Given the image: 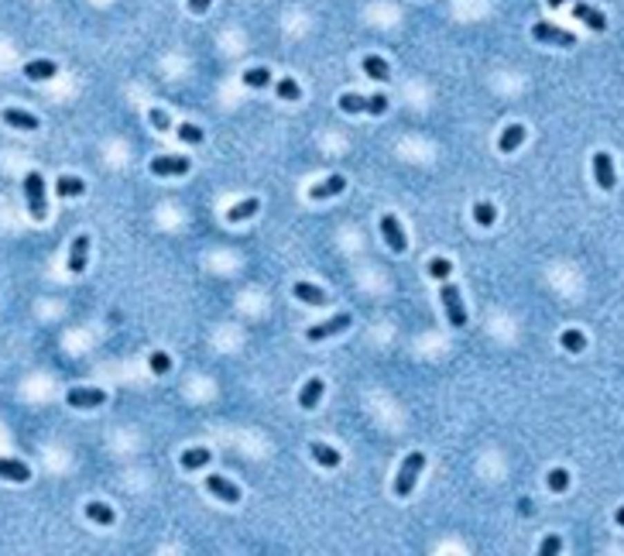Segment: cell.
I'll return each mask as SVG.
<instances>
[{
    "mask_svg": "<svg viewBox=\"0 0 624 556\" xmlns=\"http://www.w3.org/2000/svg\"><path fill=\"white\" fill-rule=\"evenodd\" d=\"M559 550H562V539H559V536H545L542 546H538V553L542 556H556Z\"/></svg>",
    "mask_w": 624,
    "mask_h": 556,
    "instance_id": "cell-36",
    "label": "cell"
},
{
    "mask_svg": "<svg viewBox=\"0 0 624 556\" xmlns=\"http://www.w3.org/2000/svg\"><path fill=\"white\" fill-rule=\"evenodd\" d=\"M545 484H549V491H566L569 488V470L566 467H556V470H549V477H545Z\"/></svg>",
    "mask_w": 624,
    "mask_h": 556,
    "instance_id": "cell-32",
    "label": "cell"
},
{
    "mask_svg": "<svg viewBox=\"0 0 624 556\" xmlns=\"http://www.w3.org/2000/svg\"><path fill=\"white\" fill-rule=\"evenodd\" d=\"M148 364H151L155 374H169V371H172V358H169V354H162V351H155V354L148 358Z\"/></svg>",
    "mask_w": 624,
    "mask_h": 556,
    "instance_id": "cell-34",
    "label": "cell"
},
{
    "mask_svg": "<svg viewBox=\"0 0 624 556\" xmlns=\"http://www.w3.org/2000/svg\"><path fill=\"white\" fill-rule=\"evenodd\" d=\"M614 519H618V526H624V505L618 508V512H614Z\"/></svg>",
    "mask_w": 624,
    "mask_h": 556,
    "instance_id": "cell-38",
    "label": "cell"
},
{
    "mask_svg": "<svg viewBox=\"0 0 624 556\" xmlns=\"http://www.w3.org/2000/svg\"><path fill=\"white\" fill-rule=\"evenodd\" d=\"M274 93H278V100H288V103H295V100H302V86L292 80V76H285L281 83H274Z\"/></svg>",
    "mask_w": 624,
    "mask_h": 556,
    "instance_id": "cell-27",
    "label": "cell"
},
{
    "mask_svg": "<svg viewBox=\"0 0 624 556\" xmlns=\"http://www.w3.org/2000/svg\"><path fill=\"white\" fill-rule=\"evenodd\" d=\"M347 189V179L337 172V176H330V179H323V183H316L309 189V199H316V203H323V199H330V196H340Z\"/></svg>",
    "mask_w": 624,
    "mask_h": 556,
    "instance_id": "cell-15",
    "label": "cell"
},
{
    "mask_svg": "<svg viewBox=\"0 0 624 556\" xmlns=\"http://www.w3.org/2000/svg\"><path fill=\"white\" fill-rule=\"evenodd\" d=\"M323 391H326V381H323V378H309V381L302 384V391H299V405H302V409H316L319 398H323Z\"/></svg>",
    "mask_w": 624,
    "mask_h": 556,
    "instance_id": "cell-19",
    "label": "cell"
},
{
    "mask_svg": "<svg viewBox=\"0 0 624 556\" xmlns=\"http://www.w3.org/2000/svg\"><path fill=\"white\" fill-rule=\"evenodd\" d=\"M0 117H3V124H7V127H17V131H38V127H41V120H38L35 113L21 110V106H7Z\"/></svg>",
    "mask_w": 624,
    "mask_h": 556,
    "instance_id": "cell-13",
    "label": "cell"
},
{
    "mask_svg": "<svg viewBox=\"0 0 624 556\" xmlns=\"http://www.w3.org/2000/svg\"><path fill=\"white\" fill-rule=\"evenodd\" d=\"M573 17H576V21H583L590 31H607V17H604V10H597V7H590V3H583V0H576V3H573Z\"/></svg>",
    "mask_w": 624,
    "mask_h": 556,
    "instance_id": "cell-12",
    "label": "cell"
},
{
    "mask_svg": "<svg viewBox=\"0 0 624 556\" xmlns=\"http://www.w3.org/2000/svg\"><path fill=\"white\" fill-rule=\"evenodd\" d=\"M350 323H354V316H350V313H337L333 319L309 326V330H305V340H309V344H319V340H326V337H337V333H343Z\"/></svg>",
    "mask_w": 624,
    "mask_h": 556,
    "instance_id": "cell-6",
    "label": "cell"
},
{
    "mask_svg": "<svg viewBox=\"0 0 624 556\" xmlns=\"http://www.w3.org/2000/svg\"><path fill=\"white\" fill-rule=\"evenodd\" d=\"M55 192H59V196H66V199H76V196H83V192H86V183H83L79 176H59Z\"/></svg>",
    "mask_w": 624,
    "mask_h": 556,
    "instance_id": "cell-26",
    "label": "cell"
},
{
    "mask_svg": "<svg viewBox=\"0 0 624 556\" xmlns=\"http://www.w3.org/2000/svg\"><path fill=\"white\" fill-rule=\"evenodd\" d=\"M192 169V162L185 155H155L151 158V172L158 179H169V176H185Z\"/></svg>",
    "mask_w": 624,
    "mask_h": 556,
    "instance_id": "cell-8",
    "label": "cell"
},
{
    "mask_svg": "<svg viewBox=\"0 0 624 556\" xmlns=\"http://www.w3.org/2000/svg\"><path fill=\"white\" fill-rule=\"evenodd\" d=\"M189 10H192V14H206V10H209V0H189Z\"/></svg>",
    "mask_w": 624,
    "mask_h": 556,
    "instance_id": "cell-37",
    "label": "cell"
},
{
    "mask_svg": "<svg viewBox=\"0 0 624 556\" xmlns=\"http://www.w3.org/2000/svg\"><path fill=\"white\" fill-rule=\"evenodd\" d=\"M522 141H525V127H522V124H511V127H504V131H501V138H498V151H501V155H511V151H518V148H522Z\"/></svg>",
    "mask_w": 624,
    "mask_h": 556,
    "instance_id": "cell-18",
    "label": "cell"
},
{
    "mask_svg": "<svg viewBox=\"0 0 624 556\" xmlns=\"http://www.w3.org/2000/svg\"><path fill=\"white\" fill-rule=\"evenodd\" d=\"M0 477L24 484V481H31V467L24 461H7V457H0Z\"/></svg>",
    "mask_w": 624,
    "mask_h": 556,
    "instance_id": "cell-21",
    "label": "cell"
},
{
    "mask_svg": "<svg viewBox=\"0 0 624 556\" xmlns=\"http://www.w3.org/2000/svg\"><path fill=\"white\" fill-rule=\"evenodd\" d=\"M244 83H247L251 90H261V86H267V83H271V69H267V66L247 69V73H244Z\"/></svg>",
    "mask_w": 624,
    "mask_h": 556,
    "instance_id": "cell-30",
    "label": "cell"
},
{
    "mask_svg": "<svg viewBox=\"0 0 624 556\" xmlns=\"http://www.w3.org/2000/svg\"><path fill=\"white\" fill-rule=\"evenodd\" d=\"M360 66H363V73H367L370 80H377V83H388V80H391V66H388L381 55H363Z\"/></svg>",
    "mask_w": 624,
    "mask_h": 556,
    "instance_id": "cell-24",
    "label": "cell"
},
{
    "mask_svg": "<svg viewBox=\"0 0 624 556\" xmlns=\"http://www.w3.org/2000/svg\"><path fill=\"white\" fill-rule=\"evenodd\" d=\"M532 35H535V41H542V45H559V48H573V45H576V35H573V31H562V28H556V24H549V21H535Z\"/></svg>",
    "mask_w": 624,
    "mask_h": 556,
    "instance_id": "cell-5",
    "label": "cell"
},
{
    "mask_svg": "<svg viewBox=\"0 0 624 556\" xmlns=\"http://www.w3.org/2000/svg\"><path fill=\"white\" fill-rule=\"evenodd\" d=\"M381 237L388 241V248H391L395 254H405V251H408V237H405L401 220H398L395 213H384V216H381Z\"/></svg>",
    "mask_w": 624,
    "mask_h": 556,
    "instance_id": "cell-7",
    "label": "cell"
},
{
    "mask_svg": "<svg viewBox=\"0 0 624 556\" xmlns=\"http://www.w3.org/2000/svg\"><path fill=\"white\" fill-rule=\"evenodd\" d=\"M292 295H295L299 302H305V306H326V302H330V295H326L319 285H309V281H295V285H292Z\"/></svg>",
    "mask_w": 624,
    "mask_h": 556,
    "instance_id": "cell-16",
    "label": "cell"
},
{
    "mask_svg": "<svg viewBox=\"0 0 624 556\" xmlns=\"http://www.w3.org/2000/svg\"><path fill=\"white\" fill-rule=\"evenodd\" d=\"M545 3H549V7H562L566 0H545Z\"/></svg>",
    "mask_w": 624,
    "mask_h": 556,
    "instance_id": "cell-39",
    "label": "cell"
},
{
    "mask_svg": "<svg viewBox=\"0 0 624 556\" xmlns=\"http://www.w3.org/2000/svg\"><path fill=\"white\" fill-rule=\"evenodd\" d=\"M309 454H312V461L319 463V467H326V470H337V467H340V450L330 447V443H323V440H312V443H309Z\"/></svg>",
    "mask_w": 624,
    "mask_h": 556,
    "instance_id": "cell-14",
    "label": "cell"
},
{
    "mask_svg": "<svg viewBox=\"0 0 624 556\" xmlns=\"http://www.w3.org/2000/svg\"><path fill=\"white\" fill-rule=\"evenodd\" d=\"M449 272H453V265H449L446 258H433V261H429V275L436 278V281H446Z\"/></svg>",
    "mask_w": 624,
    "mask_h": 556,
    "instance_id": "cell-35",
    "label": "cell"
},
{
    "mask_svg": "<svg viewBox=\"0 0 624 556\" xmlns=\"http://www.w3.org/2000/svg\"><path fill=\"white\" fill-rule=\"evenodd\" d=\"M473 220H477L480 227H491V223L498 220V210H494V203H487V199L473 203Z\"/></svg>",
    "mask_w": 624,
    "mask_h": 556,
    "instance_id": "cell-28",
    "label": "cell"
},
{
    "mask_svg": "<svg viewBox=\"0 0 624 556\" xmlns=\"http://www.w3.org/2000/svg\"><path fill=\"white\" fill-rule=\"evenodd\" d=\"M209 461H213V454H209L206 447H189V450H182V457H178L182 470H199V467H206Z\"/></svg>",
    "mask_w": 624,
    "mask_h": 556,
    "instance_id": "cell-23",
    "label": "cell"
},
{
    "mask_svg": "<svg viewBox=\"0 0 624 556\" xmlns=\"http://www.w3.org/2000/svg\"><path fill=\"white\" fill-rule=\"evenodd\" d=\"M258 210H261V199H254V196H251V199L234 203V206L227 210V220H230V223H244V220H251Z\"/></svg>",
    "mask_w": 624,
    "mask_h": 556,
    "instance_id": "cell-22",
    "label": "cell"
},
{
    "mask_svg": "<svg viewBox=\"0 0 624 556\" xmlns=\"http://www.w3.org/2000/svg\"><path fill=\"white\" fill-rule=\"evenodd\" d=\"M206 488H209L220 501H227V505H237V501H240V488H237L234 481H227L223 474H209V477H206Z\"/></svg>",
    "mask_w": 624,
    "mask_h": 556,
    "instance_id": "cell-11",
    "label": "cell"
},
{
    "mask_svg": "<svg viewBox=\"0 0 624 556\" xmlns=\"http://www.w3.org/2000/svg\"><path fill=\"white\" fill-rule=\"evenodd\" d=\"M176 134L185 141V145H202V141H206L202 127H196V124H176Z\"/></svg>",
    "mask_w": 624,
    "mask_h": 556,
    "instance_id": "cell-31",
    "label": "cell"
},
{
    "mask_svg": "<svg viewBox=\"0 0 624 556\" xmlns=\"http://www.w3.org/2000/svg\"><path fill=\"white\" fill-rule=\"evenodd\" d=\"M148 120H151L155 131H172V117H169V110H162V106H151V110H148Z\"/></svg>",
    "mask_w": 624,
    "mask_h": 556,
    "instance_id": "cell-33",
    "label": "cell"
},
{
    "mask_svg": "<svg viewBox=\"0 0 624 556\" xmlns=\"http://www.w3.org/2000/svg\"><path fill=\"white\" fill-rule=\"evenodd\" d=\"M340 110L347 113H370V117H381L388 110V96L384 93H343L340 96Z\"/></svg>",
    "mask_w": 624,
    "mask_h": 556,
    "instance_id": "cell-1",
    "label": "cell"
},
{
    "mask_svg": "<svg viewBox=\"0 0 624 556\" xmlns=\"http://www.w3.org/2000/svg\"><path fill=\"white\" fill-rule=\"evenodd\" d=\"M439 299H443L449 326H453V330H463V326H466V306H463V299H460V288H456L449 278H446L443 288H439Z\"/></svg>",
    "mask_w": 624,
    "mask_h": 556,
    "instance_id": "cell-3",
    "label": "cell"
},
{
    "mask_svg": "<svg viewBox=\"0 0 624 556\" xmlns=\"http://www.w3.org/2000/svg\"><path fill=\"white\" fill-rule=\"evenodd\" d=\"M86 258H89V237L79 234V237L73 241V251H69V272H73V275H83V272H86Z\"/></svg>",
    "mask_w": 624,
    "mask_h": 556,
    "instance_id": "cell-17",
    "label": "cell"
},
{
    "mask_svg": "<svg viewBox=\"0 0 624 556\" xmlns=\"http://www.w3.org/2000/svg\"><path fill=\"white\" fill-rule=\"evenodd\" d=\"M55 73H59V66H55L52 59H35V62L24 66V76H28L31 83H45V80H52Z\"/></svg>",
    "mask_w": 624,
    "mask_h": 556,
    "instance_id": "cell-20",
    "label": "cell"
},
{
    "mask_svg": "<svg viewBox=\"0 0 624 556\" xmlns=\"http://www.w3.org/2000/svg\"><path fill=\"white\" fill-rule=\"evenodd\" d=\"M66 402H69L73 409H96V405L106 402V391H103V388H69Z\"/></svg>",
    "mask_w": 624,
    "mask_h": 556,
    "instance_id": "cell-10",
    "label": "cell"
},
{
    "mask_svg": "<svg viewBox=\"0 0 624 556\" xmlns=\"http://www.w3.org/2000/svg\"><path fill=\"white\" fill-rule=\"evenodd\" d=\"M86 519L89 522H96V526H113V522H117V512H113L110 505H103V501H89Z\"/></svg>",
    "mask_w": 624,
    "mask_h": 556,
    "instance_id": "cell-25",
    "label": "cell"
},
{
    "mask_svg": "<svg viewBox=\"0 0 624 556\" xmlns=\"http://www.w3.org/2000/svg\"><path fill=\"white\" fill-rule=\"evenodd\" d=\"M559 344H562V351H569V354H580V351L587 347V337H583L580 330H562Z\"/></svg>",
    "mask_w": 624,
    "mask_h": 556,
    "instance_id": "cell-29",
    "label": "cell"
},
{
    "mask_svg": "<svg viewBox=\"0 0 624 556\" xmlns=\"http://www.w3.org/2000/svg\"><path fill=\"white\" fill-rule=\"evenodd\" d=\"M24 196H28V213L35 220H45L48 216V203H45V179H41V172H28L24 176Z\"/></svg>",
    "mask_w": 624,
    "mask_h": 556,
    "instance_id": "cell-4",
    "label": "cell"
},
{
    "mask_svg": "<svg viewBox=\"0 0 624 556\" xmlns=\"http://www.w3.org/2000/svg\"><path fill=\"white\" fill-rule=\"evenodd\" d=\"M594 179H597V185H601L604 192H611V189L618 185V176H614V158H611L607 151H597V155H594Z\"/></svg>",
    "mask_w": 624,
    "mask_h": 556,
    "instance_id": "cell-9",
    "label": "cell"
},
{
    "mask_svg": "<svg viewBox=\"0 0 624 556\" xmlns=\"http://www.w3.org/2000/svg\"><path fill=\"white\" fill-rule=\"evenodd\" d=\"M422 467H426V454H422V450H415V454H408V457L401 461V470H398V477H395V494H398V498H408V494H412Z\"/></svg>",
    "mask_w": 624,
    "mask_h": 556,
    "instance_id": "cell-2",
    "label": "cell"
}]
</instances>
